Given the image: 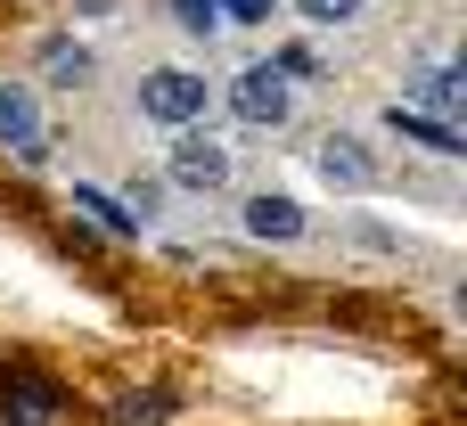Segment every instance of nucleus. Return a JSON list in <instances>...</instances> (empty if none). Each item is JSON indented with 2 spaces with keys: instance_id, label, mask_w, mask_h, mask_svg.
Wrapping results in <instances>:
<instances>
[{
  "instance_id": "nucleus-5",
  "label": "nucleus",
  "mask_w": 467,
  "mask_h": 426,
  "mask_svg": "<svg viewBox=\"0 0 467 426\" xmlns=\"http://www.w3.org/2000/svg\"><path fill=\"white\" fill-rule=\"evenodd\" d=\"M246 238H271V246H287V238H304V205H296V197H279V189H263V197H246Z\"/></svg>"
},
{
  "instance_id": "nucleus-1",
  "label": "nucleus",
  "mask_w": 467,
  "mask_h": 426,
  "mask_svg": "<svg viewBox=\"0 0 467 426\" xmlns=\"http://www.w3.org/2000/svg\"><path fill=\"white\" fill-rule=\"evenodd\" d=\"M140 115H156V123H205V74H189V66H156V74H140Z\"/></svg>"
},
{
  "instance_id": "nucleus-4",
  "label": "nucleus",
  "mask_w": 467,
  "mask_h": 426,
  "mask_svg": "<svg viewBox=\"0 0 467 426\" xmlns=\"http://www.w3.org/2000/svg\"><path fill=\"white\" fill-rule=\"evenodd\" d=\"M49 419H57L49 378H0V426H49Z\"/></svg>"
},
{
  "instance_id": "nucleus-11",
  "label": "nucleus",
  "mask_w": 467,
  "mask_h": 426,
  "mask_svg": "<svg viewBox=\"0 0 467 426\" xmlns=\"http://www.w3.org/2000/svg\"><path fill=\"white\" fill-rule=\"evenodd\" d=\"M172 419V402L148 386V394H115V426H164Z\"/></svg>"
},
{
  "instance_id": "nucleus-16",
  "label": "nucleus",
  "mask_w": 467,
  "mask_h": 426,
  "mask_svg": "<svg viewBox=\"0 0 467 426\" xmlns=\"http://www.w3.org/2000/svg\"><path fill=\"white\" fill-rule=\"evenodd\" d=\"M213 8H230V16H246V25H263V16H271V0H213Z\"/></svg>"
},
{
  "instance_id": "nucleus-6",
  "label": "nucleus",
  "mask_w": 467,
  "mask_h": 426,
  "mask_svg": "<svg viewBox=\"0 0 467 426\" xmlns=\"http://www.w3.org/2000/svg\"><path fill=\"white\" fill-rule=\"evenodd\" d=\"M320 172H328L337 189H369V181H378V156H369L361 140H345V131H328V140H320Z\"/></svg>"
},
{
  "instance_id": "nucleus-10",
  "label": "nucleus",
  "mask_w": 467,
  "mask_h": 426,
  "mask_svg": "<svg viewBox=\"0 0 467 426\" xmlns=\"http://www.w3.org/2000/svg\"><path fill=\"white\" fill-rule=\"evenodd\" d=\"M74 205H82V213H90L99 230H115V238H131V230H140V222H131V213H123V205H115L107 189H90V181H74Z\"/></svg>"
},
{
  "instance_id": "nucleus-13",
  "label": "nucleus",
  "mask_w": 467,
  "mask_h": 426,
  "mask_svg": "<svg viewBox=\"0 0 467 426\" xmlns=\"http://www.w3.org/2000/svg\"><path fill=\"white\" fill-rule=\"evenodd\" d=\"M427 99L451 115V107H460V74H451V66H427Z\"/></svg>"
},
{
  "instance_id": "nucleus-14",
  "label": "nucleus",
  "mask_w": 467,
  "mask_h": 426,
  "mask_svg": "<svg viewBox=\"0 0 467 426\" xmlns=\"http://www.w3.org/2000/svg\"><path fill=\"white\" fill-rule=\"evenodd\" d=\"M172 16H181L189 33H213V16H222V8H213V0H172Z\"/></svg>"
},
{
  "instance_id": "nucleus-15",
  "label": "nucleus",
  "mask_w": 467,
  "mask_h": 426,
  "mask_svg": "<svg viewBox=\"0 0 467 426\" xmlns=\"http://www.w3.org/2000/svg\"><path fill=\"white\" fill-rule=\"evenodd\" d=\"M279 74H296V82H312V74H320V57H312V49H279Z\"/></svg>"
},
{
  "instance_id": "nucleus-12",
  "label": "nucleus",
  "mask_w": 467,
  "mask_h": 426,
  "mask_svg": "<svg viewBox=\"0 0 467 426\" xmlns=\"http://www.w3.org/2000/svg\"><path fill=\"white\" fill-rule=\"evenodd\" d=\"M296 8H304L312 25H353V16H361V0H296Z\"/></svg>"
},
{
  "instance_id": "nucleus-9",
  "label": "nucleus",
  "mask_w": 467,
  "mask_h": 426,
  "mask_svg": "<svg viewBox=\"0 0 467 426\" xmlns=\"http://www.w3.org/2000/svg\"><path fill=\"white\" fill-rule=\"evenodd\" d=\"M386 123L402 131V140H419V148H435V156H460V123H427V115H402V107H386Z\"/></svg>"
},
{
  "instance_id": "nucleus-8",
  "label": "nucleus",
  "mask_w": 467,
  "mask_h": 426,
  "mask_svg": "<svg viewBox=\"0 0 467 426\" xmlns=\"http://www.w3.org/2000/svg\"><path fill=\"white\" fill-rule=\"evenodd\" d=\"M41 74H49L57 90H82V82L99 74V57H90L82 41H49V49H41Z\"/></svg>"
},
{
  "instance_id": "nucleus-3",
  "label": "nucleus",
  "mask_w": 467,
  "mask_h": 426,
  "mask_svg": "<svg viewBox=\"0 0 467 426\" xmlns=\"http://www.w3.org/2000/svg\"><path fill=\"white\" fill-rule=\"evenodd\" d=\"M230 107H238L246 123H287V74H279V66H238Z\"/></svg>"
},
{
  "instance_id": "nucleus-7",
  "label": "nucleus",
  "mask_w": 467,
  "mask_h": 426,
  "mask_svg": "<svg viewBox=\"0 0 467 426\" xmlns=\"http://www.w3.org/2000/svg\"><path fill=\"white\" fill-rule=\"evenodd\" d=\"M0 140L16 148V156H41L49 140H41V107H33V90H0Z\"/></svg>"
},
{
  "instance_id": "nucleus-2",
  "label": "nucleus",
  "mask_w": 467,
  "mask_h": 426,
  "mask_svg": "<svg viewBox=\"0 0 467 426\" xmlns=\"http://www.w3.org/2000/svg\"><path fill=\"white\" fill-rule=\"evenodd\" d=\"M172 181H181V189H197V197H205V189H222V181H230V148H222V140H205L197 123H181V140H172Z\"/></svg>"
}]
</instances>
